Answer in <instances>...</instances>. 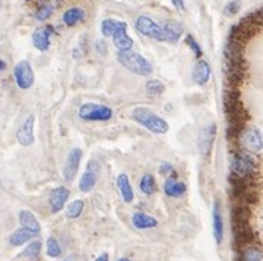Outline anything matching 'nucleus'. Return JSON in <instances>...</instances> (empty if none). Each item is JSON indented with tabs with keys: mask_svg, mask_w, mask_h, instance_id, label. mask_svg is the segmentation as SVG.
<instances>
[{
	"mask_svg": "<svg viewBox=\"0 0 263 261\" xmlns=\"http://www.w3.org/2000/svg\"><path fill=\"white\" fill-rule=\"evenodd\" d=\"M132 118L154 134H166L170 129L168 123L154 111L145 107H136L132 111Z\"/></svg>",
	"mask_w": 263,
	"mask_h": 261,
	"instance_id": "obj_1",
	"label": "nucleus"
},
{
	"mask_svg": "<svg viewBox=\"0 0 263 261\" xmlns=\"http://www.w3.org/2000/svg\"><path fill=\"white\" fill-rule=\"evenodd\" d=\"M117 59H119V62L124 68H127L129 71L136 74V75L146 77V75H151V72H153L151 62L146 59L145 56H142V55L136 53V52H132V50L119 52Z\"/></svg>",
	"mask_w": 263,
	"mask_h": 261,
	"instance_id": "obj_2",
	"label": "nucleus"
},
{
	"mask_svg": "<svg viewBox=\"0 0 263 261\" xmlns=\"http://www.w3.org/2000/svg\"><path fill=\"white\" fill-rule=\"evenodd\" d=\"M79 118L83 121H109L112 118L114 112L112 109L102 104H95V102H87L79 108L77 112Z\"/></svg>",
	"mask_w": 263,
	"mask_h": 261,
	"instance_id": "obj_3",
	"label": "nucleus"
},
{
	"mask_svg": "<svg viewBox=\"0 0 263 261\" xmlns=\"http://www.w3.org/2000/svg\"><path fill=\"white\" fill-rule=\"evenodd\" d=\"M135 28H136V31H139L142 36L148 37V38H153L157 42H166L163 27H160L156 21H153L148 16H139L135 23Z\"/></svg>",
	"mask_w": 263,
	"mask_h": 261,
	"instance_id": "obj_4",
	"label": "nucleus"
},
{
	"mask_svg": "<svg viewBox=\"0 0 263 261\" xmlns=\"http://www.w3.org/2000/svg\"><path fill=\"white\" fill-rule=\"evenodd\" d=\"M13 77H15V82L18 84L20 89L23 90H28L30 87H33L34 84V71L30 65L28 61H20L15 68H13Z\"/></svg>",
	"mask_w": 263,
	"mask_h": 261,
	"instance_id": "obj_5",
	"label": "nucleus"
},
{
	"mask_svg": "<svg viewBox=\"0 0 263 261\" xmlns=\"http://www.w3.org/2000/svg\"><path fill=\"white\" fill-rule=\"evenodd\" d=\"M232 232H234V240L232 242H234V247L237 251H242L254 240V233L251 230L249 222L232 223Z\"/></svg>",
	"mask_w": 263,
	"mask_h": 261,
	"instance_id": "obj_6",
	"label": "nucleus"
},
{
	"mask_svg": "<svg viewBox=\"0 0 263 261\" xmlns=\"http://www.w3.org/2000/svg\"><path fill=\"white\" fill-rule=\"evenodd\" d=\"M254 167H256V163L250 154L239 152L232 158V166H231L232 173L239 177H250L254 171Z\"/></svg>",
	"mask_w": 263,
	"mask_h": 261,
	"instance_id": "obj_7",
	"label": "nucleus"
},
{
	"mask_svg": "<svg viewBox=\"0 0 263 261\" xmlns=\"http://www.w3.org/2000/svg\"><path fill=\"white\" fill-rule=\"evenodd\" d=\"M241 134V143L242 146L251 152V154H259L262 152V133L259 129H244L239 133Z\"/></svg>",
	"mask_w": 263,
	"mask_h": 261,
	"instance_id": "obj_8",
	"label": "nucleus"
},
{
	"mask_svg": "<svg viewBox=\"0 0 263 261\" xmlns=\"http://www.w3.org/2000/svg\"><path fill=\"white\" fill-rule=\"evenodd\" d=\"M34 126H36V115L30 114L24 124L16 131V140L21 146H31L36 137H34Z\"/></svg>",
	"mask_w": 263,
	"mask_h": 261,
	"instance_id": "obj_9",
	"label": "nucleus"
},
{
	"mask_svg": "<svg viewBox=\"0 0 263 261\" xmlns=\"http://www.w3.org/2000/svg\"><path fill=\"white\" fill-rule=\"evenodd\" d=\"M82 156H83V152L79 148H74L70 151V154L67 156V161H65V167H64V178L67 182H72L74 177L77 176Z\"/></svg>",
	"mask_w": 263,
	"mask_h": 261,
	"instance_id": "obj_10",
	"label": "nucleus"
},
{
	"mask_svg": "<svg viewBox=\"0 0 263 261\" xmlns=\"http://www.w3.org/2000/svg\"><path fill=\"white\" fill-rule=\"evenodd\" d=\"M70 198V190L67 189L65 186H60V188H55L52 189L50 195H49V207H50V211L53 214H58L60 211L64 210L65 204Z\"/></svg>",
	"mask_w": 263,
	"mask_h": 261,
	"instance_id": "obj_11",
	"label": "nucleus"
},
{
	"mask_svg": "<svg viewBox=\"0 0 263 261\" xmlns=\"http://www.w3.org/2000/svg\"><path fill=\"white\" fill-rule=\"evenodd\" d=\"M216 139V124L212 123L209 126H205L198 137V151L203 156H207L212 151V146Z\"/></svg>",
	"mask_w": 263,
	"mask_h": 261,
	"instance_id": "obj_12",
	"label": "nucleus"
},
{
	"mask_svg": "<svg viewBox=\"0 0 263 261\" xmlns=\"http://www.w3.org/2000/svg\"><path fill=\"white\" fill-rule=\"evenodd\" d=\"M53 34V28L46 27V28H37L33 33V45L37 50L40 52H46L50 48V36Z\"/></svg>",
	"mask_w": 263,
	"mask_h": 261,
	"instance_id": "obj_13",
	"label": "nucleus"
},
{
	"mask_svg": "<svg viewBox=\"0 0 263 261\" xmlns=\"http://www.w3.org/2000/svg\"><path fill=\"white\" fill-rule=\"evenodd\" d=\"M210 75H212L210 65L204 59L197 61L195 65H194V70H192V80H194V83L204 86V84L209 82Z\"/></svg>",
	"mask_w": 263,
	"mask_h": 261,
	"instance_id": "obj_14",
	"label": "nucleus"
},
{
	"mask_svg": "<svg viewBox=\"0 0 263 261\" xmlns=\"http://www.w3.org/2000/svg\"><path fill=\"white\" fill-rule=\"evenodd\" d=\"M213 236L217 245L223 240V218H222V210L219 201H215L213 205Z\"/></svg>",
	"mask_w": 263,
	"mask_h": 261,
	"instance_id": "obj_15",
	"label": "nucleus"
},
{
	"mask_svg": "<svg viewBox=\"0 0 263 261\" xmlns=\"http://www.w3.org/2000/svg\"><path fill=\"white\" fill-rule=\"evenodd\" d=\"M132 225L135 226L136 229H139V230L156 229L157 226H158V220H157L156 217H153V215H148V214L138 211V213H135L132 215Z\"/></svg>",
	"mask_w": 263,
	"mask_h": 261,
	"instance_id": "obj_16",
	"label": "nucleus"
},
{
	"mask_svg": "<svg viewBox=\"0 0 263 261\" xmlns=\"http://www.w3.org/2000/svg\"><path fill=\"white\" fill-rule=\"evenodd\" d=\"M119 31H127V24L124 21H119V19H104L101 23V33L102 36L112 37Z\"/></svg>",
	"mask_w": 263,
	"mask_h": 261,
	"instance_id": "obj_17",
	"label": "nucleus"
},
{
	"mask_svg": "<svg viewBox=\"0 0 263 261\" xmlns=\"http://www.w3.org/2000/svg\"><path fill=\"white\" fill-rule=\"evenodd\" d=\"M18 220H20V223H21V226H23L24 229L33 232L34 235L40 233V223H39L36 215L31 213V211H28V210H21V211H20V215H18Z\"/></svg>",
	"mask_w": 263,
	"mask_h": 261,
	"instance_id": "obj_18",
	"label": "nucleus"
},
{
	"mask_svg": "<svg viewBox=\"0 0 263 261\" xmlns=\"http://www.w3.org/2000/svg\"><path fill=\"white\" fill-rule=\"evenodd\" d=\"M186 192V185L183 182L176 180V177H167L164 183V193L170 198H180Z\"/></svg>",
	"mask_w": 263,
	"mask_h": 261,
	"instance_id": "obj_19",
	"label": "nucleus"
},
{
	"mask_svg": "<svg viewBox=\"0 0 263 261\" xmlns=\"http://www.w3.org/2000/svg\"><path fill=\"white\" fill-rule=\"evenodd\" d=\"M117 188L120 190V195L123 198V201L130 204L135 199V192L132 189L130 180H129V176L121 173L119 177H117Z\"/></svg>",
	"mask_w": 263,
	"mask_h": 261,
	"instance_id": "obj_20",
	"label": "nucleus"
},
{
	"mask_svg": "<svg viewBox=\"0 0 263 261\" xmlns=\"http://www.w3.org/2000/svg\"><path fill=\"white\" fill-rule=\"evenodd\" d=\"M96 182H98V173H96V170H92V167L89 164V168L84 171L83 174H82V177H80L79 189L84 192V193H87V192H90L95 188Z\"/></svg>",
	"mask_w": 263,
	"mask_h": 261,
	"instance_id": "obj_21",
	"label": "nucleus"
},
{
	"mask_svg": "<svg viewBox=\"0 0 263 261\" xmlns=\"http://www.w3.org/2000/svg\"><path fill=\"white\" fill-rule=\"evenodd\" d=\"M163 31H164V36H166V42L176 43V42H179V38L183 34V27L179 23L170 21V23H166L163 25Z\"/></svg>",
	"mask_w": 263,
	"mask_h": 261,
	"instance_id": "obj_22",
	"label": "nucleus"
},
{
	"mask_svg": "<svg viewBox=\"0 0 263 261\" xmlns=\"http://www.w3.org/2000/svg\"><path fill=\"white\" fill-rule=\"evenodd\" d=\"M84 16H86V13H84L83 8H70L62 15V21L67 27H74L77 23L84 19Z\"/></svg>",
	"mask_w": 263,
	"mask_h": 261,
	"instance_id": "obj_23",
	"label": "nucleus"
},
{
	"mask_svg": "<svg viewBox=\"0 0 263 261\" xmlns=\"http://www.w3.org/2000/svg\"><path fill=\"white\" fill-rule=\"evenodd\" d=\"M33 236H34L33 232H30V230H27L24 227H21V229L15 230L12 235L9 236V244L12 247H21V245H24L25 242L31 240Z\"/></svg>",
	"mask_w": 263,
	"mask_h": 261,
	"instance_id": "obj_24",
	"label": "nucleus"
},
{
	"mask_svg": "<svg viewBox=\"0 0 263 261\" xmlns=\"http://www.w3.org/2000/svg\"><path fill=\"white\" fill-rule=\"evenodd\" d=\"M112 40H114V46L119 49V52H123V50H132L133 48V38H132L127 31H119L112 36Z\"/></svg>",
	"mask_w": 263,
	"mask_h": 261,
	"instance_id": "obj_25",
	"label": "nucleus"
},
{
	"mask_svg": "<svg viewBox=\"0 0 263 261\" xmlns=\"http://www.w3.org/2000/svg\"><path fill=\"white\" fill-rule=\"evenodd\" d=\"M238 261H262V249L260 247H246L239 251Z\"/></svg>",
	"mask_w": 263,
	"mask_h": 261,
	"instance_id": "obj_26",
	"label": "nucleus"
},
{
	"mask_svg": "<svg viewBox=\"0 0 263 261\" xmlns=\"http://www.w3.org/2000/svg\"><path fill=\"white\" fill-rule=\"evenodd\" d=\"M139 189H141V192H142L144 195H146V196L156 193L157 183L154 176H153V174H145L144 177L141 178V182H139Z\"/></svg>",
	"mask_w": 263,
	"mask_h": 261,
	"instance_id": "obj_27",
	"label": "nucleus"
},
{
	"mask_svg": "<svg viewBox=\"0 0 263 261\" xmlns=\"http://www.w3.org/2000/svg\"><path fill=\"white\" fill-rule=\"evenodd\" d=\"M232 223H241V222H249L250 220V210L246 205H237L232 208L231 214Z\"/></svg>",
	"mask_w": 263,
	"mask_h": 261,
	"instance_id": "obj_28",
	"label": "nucleus"
},
{
	"mask_svg": "<svg viewBox=\"0 0 263 261\" xmlns=\"http://www.w3.org/2000/svg\"><path fill=\"white\" fill-rule=\"evenodd\" d=\"M83 210H84L83 199H74V201L68 204V207H67V213L65 214H67V217H68V218L74 220V218H79V217L82 215Z\"/></svg>",
	"mask_w": 263,
	"mask_h": 261,
	"instance_id": "obj_29",
	"label": "nucleus"
},
{
	"mask_svg": "<svg viewBox=\"0 0 263 261\" xmlns=\"http://www.w3.org/2000/svg\"><path fill=\"white\" fill-rule=\"evenodd\" d=\"M46 254L50 258H60L62 255V248H61L60 242L57 240V237H48V240H46Z\"/></svg>",
	"mask_w": 263,
	"mask_h": 261,
	"instance_id": "obj_30",
	"label": "nucleus"
},
{
	"mask_svg": "<svg viewBox=\"0 0 263 261\" xmlns=\"http://www.w3.org/2000/svg\"><path fill=\"white\" fill-rule=\"evenodd\" d=\"M40 252H42V242L40 240H33L23 251V257L28 258V260H37L39 255H40Z\"/></svg>",
	"mask_w": 263,
	"mask_h": 261,
	"instance_id": "obj_31",
	"label": "nucleus"
},
{
	"mask_svg": "<svg viewBox=\"0 0 263 261\" xmlns=\"http://www.w3.org/2000/svg\"><path fill=\"white\" fill-rule=\"evenodd\" d=\"M145 90H146V93L149 96H154V97H157V96L163 95V92L166 90V87H164V84L161 83L160 80H148L146 82V84H145Z\"/></svg>",
	"mask_w": 263,
	"mask_h": 261,
	"instance_id": "obj_32",
	"label": "nucleus"
},
{
	"mask_svg": "<svg viewBox=\"0 0 263 261\" xmlns=\"http://www.w3.org/2000/svg\"><path fill=\"white\" fill-rule=\"evenodd\" d=\"M52 13H53V6H50L48 3H45V5H42L39 9H37L36 12V18L39 21H48L49 18L52 16Z\"/></svg>",
	"mask_w": 263,
	"mask_h": 261,
	"instance_id": "obj_33",
	"label": "nucleus"
},
{
	"mask_svg": "<svg viewBox=\"0 0 263 261\" xmlns=\"http://www.w3.org/2000/svg\"><path fill=\"white\" fill-rule=\"evenodd\" d=\"M186 45L191 48V50L194 52V55L197 56V59L203 56V50L200 48V45L195 42V38L192 37V34H186Z\"/></svg>",
	"mask_w": 263,
	"mask_h": 261,
	"instance_id": "obj_34",
	"label": "nucleus"
},
{
	"mask_svg": "<svg viewBox=\"0 0 263 261\" xmlns=\"http://www.w3.org/2000/svg\"><path fill=\"white\" fill-rule=\"evenodd\" d=\"M239 9H241V2H239V0H234V2L228 3L227 6H225L223 13H225L227 16H234V15H237V13L239 12Z\"/></svg>",
	"mask_w": 263,
	"mask_h": 261,
	"instance_id": "obj_35",
	"label": "nucleus"
},
{
	"mask_svg": "<svg viewBox=\"0 0 263 261\" xmlns=\"http://www.w3.org/2000/svg\"><path fill=\"white\" fill-rule=\"evenodd\" d=\"M160 174H163V176H168L170 174V177H176V171L173 170V166L170 163H161Z\"/></svg>",
	"mask_w": 263,
	"mask_h": 261,
	"instance_id": "obj_36",
	"label": "nucleus"
},
{
	"mask_svg": "<svg viewBox=\"0 0 263 261\" xmlns=\"http://www.w3.org/2000/svg\"><path fill=\"white\" fill-rule=\"evenodd\" d=\"M173 2V5H175V8L176 9H179L182 12H185V9H186V6H185V2L183 0H172Z\"/></svg>",
	"mask_w": 263,
	"mask_h": 261,
	"instance_id": "obj_37",
	"label": "nucleus"
},
{
	"mask_svg": "<svg viewBox=\"0 0 263 261\" xmlns=\"http://www.w3.org/2000/svg\"><path fill=\"white\" fill-rule=\"evenodd\" d=\"M95 261H109V255H108L107 252H104V254H101Z\"/></svg>",
	"mask_w": 263,
	"mask_h": 261,
	"instance_id": "obj_38",
	"label": "nucleus"
},
{
	"mask_svg": "<svg viewBox=\"0 0 263 261\" xmlns=\"http://www.w3.org/2000/svg\"><path fill=\"white\" fill-rule=\"evenodd\" d=\"M119 261H132L130 258H126V257H124V258H120Z\"/></svg>",
	"mask_w": 263,
	"mask_h": 261,
	"instance_id": "obj_39",
	"label": "nucleus"
},
{
	"mask_svg": "<svg viewBox=\"0 0 263 261\" xmlns=\"http://www.w3.org/2000/svg\"><path fill=\"white\" fill-rule=\"evenodd\" d=\"M65 261H72V260H65Z\"/></svg>",
	"mask_w": 263,
	"mask_h": 261,
	"instance_id": "obj_40",
	"label": "nucleus"
},
{
	"mask_svg": "<svg viewBox=\"0 0 263 261\" xmlns=\"http://www.w3.org/2000/svg\"><path fill=\"white\" fill-rule=\"evenodd\" d=\"M27 2H28V0H27Z\"/></svg>",
	"mask_w": 263,
	"mask_h": 261,
	"instance_id": "obj_41",
	"label": "nucleus"
}]
</instances>
